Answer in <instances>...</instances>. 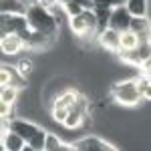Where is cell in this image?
Listing matches in <instances>:
<instances>
[{"label":"cell","mask_w":151,"mask_h":151,"mask_svg":"<svg viewBox=\"0 0 151 151\" xmlns=\"http://www.w3.org/2000/svg\"><path fill=\"white\" fill-rule=\"evenodd\" d=\"M60 145H63V141H60L58 135H55V133H48V135H47L45 151H58V149H60Z\"/></svg>","instance_id":"cell-21"},{"label":"cell","mask_w":151,"mask_h":151,"mask_svg":"<svg viewBox=\"0 0 151 151\" xmlns=\"http://www.w3.org/2000/svg\"><path fill=\"white\" fill-rule=\"evenodd\" d=\"M137 83H139V91L143 101H151V79L147 75H141V77H137Z\"/></svg>","instance_id":"cell-20"},{"label":"cell","mask_w":151,"mask_h":151,"mask_svg":"<svg viewBox=\"0 0 151 151\" xmlns=\"http://www.w3.org/2000/svg\"><path fill=\"white\" fill-rule=\"evenodd\" d=\"M16 67H18V70L22 73V75L26 77V79H28V75L32 73V69H35V65H32V60H28V58H20Z\"/></svg>","instance_id":"cell-22"},{"label":"cell","mask_w":151,"mask_h":151,"mask_svg":"<svg viewBox=\"0 0 151 151\" xmlns=\"http://www.w3.org/2000/svg\"><path fill=\"white\" fill-rule=\"evenodd\" d=\"M131 22H133V16L129 14V10L125 6L113 8L111 20H109V28H113L117 32H127V30H131Z\"/></svg>","instance_id":"cell-8"},{"label":"cell","mask_w":151,"mask_h":151,"mask_svg":"<svg viewBox=\"0 0 151 151\" xmlns=\"http://www.w3.org/2000/svg\"><path fill=\"white\" fill-rule=\"evenodd\" d=\"M38 4H40V6H45V8H48V10H50V8H55V6H57V4H58V0H40Z\"/></svg>","instance_id":"cell-25"},{"label":"cell","mask_w":151,"mask_h":151,"mask_svg":"<svg viewBox=\"0 0 151 151\" xmlns=\"http://www.w3.org/2000/svg\"><path fill=\"white\" fill-rule=\"evenodd\" d=\"M131 30L137 35V38H139L141 45L151 42V20L147 18V16H143V18H133Z\"/></svg>","instance_id":"cell-12"},{"label":"cell","mask_w":151,"mask_h":151,"mask_svg":"<svg viewBox=\"0 0 151 151\" xmlns=\"http://www.w3.org/2000/svg\"><path fill=\"white\" fill-rule=\"evenodd\" d=\"M77 97H79V91H63V93H58L55 99H52V105H50V109H73L75 103H77Z\"/></svg>","instance_id":"cell-13"},{"label":"cell","mask_w":151,"mask_h":151,"mask_svg":"<svg viewBox=\"0 0 151 151\" xmlns=\"http://www.w3.org/2000/svg\"><path fill=\"white\" fill-rule=\"evenodd\" d=\"M93 12H95V16H97L99 32L107 30V28H109V20H111V14H113V8H107V6H95Z\"/></svg>","instance_id":"cell-15"},{"label":"cell","mask_w":151,"mask_h":151,"mask_svg":"<svg viewBox=\"0 0 151 151\" xmlns=\"http://www.w3.org/2000/svg\"><path fill=\"white\" fill-rule=\"evenodd\" d=\"M141 70H143L141 75H147V77H149V75H151V57L147 58V60H145L143 65H141Z\"/></svg>","instance_id":"cell-24"},{"label":"cell","mask_w":151,"mask_h":151,"mask_svg":"<svg viewBox=\"0 0 151 151\" xmlns=\"http://www.w3.org/2000/svg\"><path fill=\"white\" fill-rule=\"evenodd\" d=\"M2 14H26L28 6L22 0H2Z\"/></svg>","instance_id":"cell-16"},{"label":"cell","mask_w":151,"mask_h":151,"mask_svg":"<svg viewBox=\"0 0 151 151\" xmlns=\"http://www.w3.org/2000/svg\"><path fill=\"white\" fill-rule=\"evenodd\" d=\"M139 38L133 30H127V32H121V50H135L139 47Z\"/></svg>","instance_id":"cell-19"},{"label":"cell","mask_w":151,"mask_h":151,"mask_svg":"<svg viewBox=\"0 0 151 151\" xmlns=\"http://www.w3.org/2000/svg\"><path fill=\"white\" fill-rule=\"evenodd\" d=\"M10 131L18 133L30 147H35L36 151H45V143H47L48 131H45L42 127H38L36 123L24 119V117H16L10 121Z\"/></svg>","instance_id":"cell-2"},{"label":"cell","mask_w":151,"mask_h":151,"mask_svg":"<svg viewBox=\"0 0 151 151\" xmlns=\"http://www.w3.org/2000/svg\"><path fill=\"white\" fill-rule=\"evenodd\" d=\"M18 95H20V89L18 87H2L0 89V103L2 105H16L18 101Z\"/></svg>","instance_id":"cell-18"},{"label":"cell","mask_w":151,"mask_h":151,"mask_svg":"<svg viewBox=\"0 0 151 151\" xmlns=\"http://www.w3.org/2000/svg\"><path fill=\"white\" fill-rule=\"evenodd\" d=\"M125 8L133 18H143L149 10V0H125Z\"/></svg>","instance_id":"cell-14"},{"label":"cell","mask_w":151,"mask_h":151,"mask_svg":"<svg viewBox=\"0 0 151 151\" xmlns=\"http://www.w3.org/2000/svg\"><path fill=\"white\" fill-rule=\"evenodd\" d=\"M22 40L24 45H26V50H42V48H47L55 38H50V36L42 35V32H36V30H26L22 35Z\"/></svg>","instance_id":"cell-9"},{"label":"cell","mask_w":151,"mask_h":151,"mask_svg":"<svg viewBox=\"0 0 151 151\" xmlns=\"http://www.w3.org/2000/svg\"><path fill=\"white\" fill-rule=\"evenodd\" d=\"M69 2H73V0H58V4H60V6H65V4H69Z\"/></svg>","instance_id":"cell-28"},{"label":"cell","mask_w":151,"mask_h":151,"mask_svg":"<svg viewBox=\"0 0 151 151\" xmlns=\"http://www.w3.org/2000/svg\"><path fill=\"white\" fill-rule=\"evenodd\" d=\"M89 119V115H85V113H81V111H77V109H70V113H69V117H67V121L63 123V127H67V129H79Z\"/></svg>","instance_id":"cell-17"},{"label":"cell","mask_w":151,"mask_h":151,"mask_svg":"<svg viewBox=\"0 0 151 151\" xmlns=\"http://www.w3.org/2000/svg\"><path fill=\"white\" fill-rule=\"evenodd\" d=\"M22 2L26 4V6H32V4H38L40 0H22Z\"/></svg>","instance_id":"cell-27"},{"label":"cell","mask_w":151,"mask_h":151,"mask_svg":"<svg viewBox=\"0 0 151 151\" xmlns=\"http://www.w3.org/2000/svg\"><path fill=\"white\" fill-rule=\"evenodd\" d=\"M28 143L14 131H4L0 135V149L2 151H22Z\"/></svg>","instance_id":"cell-11"},{"label":"cell","mask_w":151,"mask_h":151,"mask_svg":"<svg viewBox=\"0 0 151 151\" xmlns=\"http://www.w3.org/2000/svg\"><path fill=\"white\" fill-rule=\"evenodd\" d=\"M85 2H89V4H95V0H85Z\"/></svg>","instance_id":"cell-30"},{"label":"cell","mask_w":151,"mask_h":151,"mask_svg":"<svg viewBox=\"0 0 151 151\" xmlns=\"http://www.w3.org/2000/svg\"><path fill=\"white\" fill-rule=\"evenodd\" d=\"M26 77L18 70V67H12V65H2V73H0V85L2 87H18L24 89L26 87Z\"/></svg>","instance_id":"cell-6"},{"label":"cell","mask_w":151,"mask_h":151,"mask_svg":"<svg viewBox=\"0 0 151 151\" xmlns=\"http://www.w3.org/2000/svg\"><path fill=\"white\" fill-rule=\"evenodd\" d=\"M97 40H99V45L105 48V50H109V52H119L121 50V32H117L113 28H107L103 32H99L97 35Z\"/></svg>","instance_id":"cell-10"},{"label":"cell","mask_w":151,"mask_h":151,"mask_svg":"<svg viewBox=\"0 0 151 151\" xmlns=\"http://www.w3.org/2000/svg\"><path fill=\"white\" fill-rule=\"evenodd\" d=\"M26 30H30L26 14H2V18H0V35L22 36Z\"/></svg>","instance_id":"cell-5"},{"label":"cell","mask_w":151,"mask_h":151,"mask_svg":"<svg viewBox=\"0 0 151 151\" xmlns=\"http://www.w3.org/2000/svg\"><path fill=\"white\" fill-rule=\"evenodd\" d=\"M0 50L4 57H16L26 50V45L18 35H0Z\"/></svg>","instance_id":"cell-7"},{"label":"cell","mask_w":151,"mask_h":151,"mask_svg":"<svg viewBox=\"0 0 151 151\" xmlns=\"http://www.w3.org/2000/svg\"><path fill=\"white\" fill-rule=\"evenodd\" d=\"M95 6H107V8H117V6H125V0H95Z\"/></svg>","instance_id":"cell-23"},{"label":"cell","mask_w":151,"mask_h":151,"mask_svg":"<svg viewBox=\"0 0 151 151\" xmlns=\"http://www.w3.org/2000/svg\"><path fill=\"white\" fill-rule=\"evenodd\" d=\"M111 99L123 107H135L143 101L137 79H125L111 87Z\"/></svg>","instance_id":"cell-3"},{"label":"cell","mask_w":151,"mask_h":151,"mask_svg":"<svg viewBox=\"0 0 151 151\" xmlns=\"http://www.w3.org/2000/svg\"><path fill=\"white\" fill-rule=\"evenodd\" d=\"M69 26H70V30L77 36H81V38H89V36H95V38H97V35H99L97 16H95L93 10H85L83 14L70 18Z\"/></svg>","instance_id":"cell-4"},{"label":"cell","mask_w":151,"mask_h":151,"mask_svg":"<svg viewBox=\"0 0 151 151\" xmlns=\"http://www.w3.org/2000/svg\"><path fill=\"white\" fill-rule=\"evenodd\" d=\"M22 151H36V149H35V147H30V145H26V147H24Z\"/></svg>","instance_id":"cell-29"},{"label":"cell","mask_w":151,"mask_h":151,"mask_svg":"<svg viewBox=\"0 0 151 151\" xmlns=\"http://www.w3.org/2000/svg\"><path fill=\"white\" fill-rule=\"evenodd\" d=\"M58 151H77V149H75V145H73V143H63Z\"/></svg>","instance_id":"cell-26"},{"label":"cell","mask_w":151,"mask_h":151,"mask_svg":"<svg viewBox=\"0 0 151 151\" xmlns=\"http://www.w3.org/2000/svg\"><path fill=\"white\" fill-rule=\"evenodd\" d=\"M26 20H28V26L36 30V32H42V35L50 36V38H57L58 35V22L57 18L52 16V12L45 8V6H40V4H32V6H28V10H26Z\"/></svg>","instance_id":"cell-1"}]
</instances>
